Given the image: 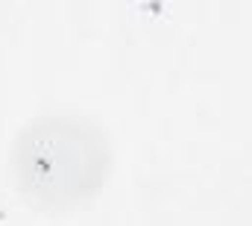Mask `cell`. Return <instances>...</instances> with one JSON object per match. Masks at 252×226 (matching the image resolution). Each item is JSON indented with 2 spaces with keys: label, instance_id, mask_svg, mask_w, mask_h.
I'll return each instance as SVG.
<instances>
[{
  "label": "cell",
  "instance_id": "cell-1",
  "mask_svg": "<svg viewBox=\"0 0 252 226\" xmlns=\"http://www.w3.org/2000/svg\"><path fill=\"white\" fill-rule=\"evenodd\" d=\"M18 173L30 194L70 200L91 191L106 173L100 138L76 123L47 120L30 126L18 144Z\"/></svg>",
  "mask_w": 252,
  "mask_h": 226
}]
</instances>
